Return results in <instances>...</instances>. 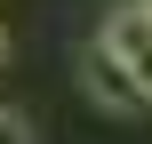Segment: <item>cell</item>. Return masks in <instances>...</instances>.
Instances as JSON below:
<instances>
[{
    "mask_svg": "<svg viewBox=\"0 0 152 144\" xmlns=\"http://www.w3.org/2000/svg\"><path fill=\"white\" fill-rule=\"evenodd\" d=\"M120 64H128V80L152 96V0H120L112 16H104V32H96Z\"/></svg>",
    "mask_w": 152,
    "mask_h": 144,
    "instance_id": "obj_1",
    "label": "cell"
},
{
    "mask_svg": "<svg viewBox=\"0 0 152 144\" xmlns=\"http://www.w3.org/2000/svg\"><path fill=\"white\" fill-rule=\"evenodd\" d=\"M80 88H88L104 112H136V104H144V88L128 80V64H120L104 40H88V48H80Z\"/></svg>",
    "mask_w": 152,
    "mask_h": 144,
    "instance_id": "obj_2",
    "label": "cell"
},
{
    "mask_svg": "<svg viewBox=\"0 0 152 144\" xmlns=\"http://www.w3.org/2000/svg\"><path fill=\"white\" fill-rule=\"evenodd\" d=\"M0 144H32V120L24 112H0Z\"/></svg>",
    "mask_w": 152,
    "mask_h": 144,
    "instance_id": "obj_3",
    "label": "cell"
},
{
    "mask_svg": "<svg viewBox=\"0 0 152 144\" xmlns=\"http://www.w3.org/2000/svg\"><path fill=\"white\" fill-rule=\"evenodd\" d=\"M0 56H8V32H0Z\"/></svg>",
    "mask_w": 152,
    "mask_h": 144,
    "instance_id": "obj_4",
    "label": "cell"
}]
</instances>
